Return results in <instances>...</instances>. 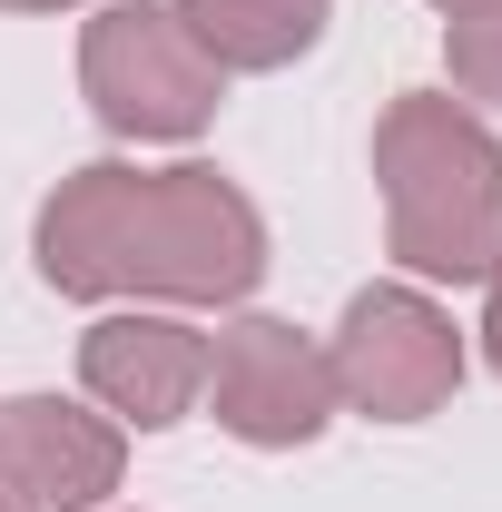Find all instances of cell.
I'll return each instance as SVG.
<instances>
[{
	"label": "cell",
	"instance_id": "cell-1",
	"mask_svg": "<svg viewBox=\"0 0 502 512\" xmlns=\"http://www.w3.org/2000/svg\"><path fill=\"white\" fill-rule=\"evenodd\" d=\"M30 266L79 306H247L266 276V217L207 158L128 168L89 158L30 217Z\"/></svg>",
	"mask_w": 502,
	"mask_h": 512
},
{
	"label": "cell",
	"instance_id": "cell-2",
	"mask_svg": "<svg viewBox=\"0 0 502 512\" xmlns=\"http://www.w3.org/2000/svg\"><path fill=\"white\" fill-rule=\"evenodd\" d=\"M384 256L414 286H493L502 276V138L453 89H394L375 119Z\"/></svg>",
	"mask_w": 502,
	"mask_h": 512
},
{
	"label": "cell",
	"instance_id": "cell-3",
	"mask_svg": "<svg viewBox=\"0 0 502 512\" xmlns=\"http://www.w3.org/2000/svg\"><path fill=\"white\" fill-rule=\"evenodd\" d=\"M79 99L99 109L109 138L178 148V138H197V128L217 119L227 69L197 50V30L168 0H109V10H89V30H79Z\"/></svg>",
	"mask_w": 502,
	"mask_h": 512
},
{
	"label": "cell",
	"instance_id": "cell-4",
	"mask_svg": "<svg viewBox=\"0 0 502 512\" xmlns=\"http://www.w3.org/2000/svg\"><path fill=\"white\" fill-rule=\"evenodd\" d=\"M325 375L345 414H375V424H424L453 404L463 384V325L443 316L424 286H365L335 335H325Z\"/></svg>",
	"mask_w": 502,
	"mask_h": 512
},
{
	"label": "cell",
	"instance_id": "cell-5",
	"mask_svg": "<svg viewBox=\"0 0 502 512\" xmlns=\"http://www.w3.org/2000/svg\"><path fill=\"white\" fill-rule=\"evenodd\" d=\"M217 434H237L256 453H296L335 424V375H325V345L286 316H237L207 335V394Z\"/></svg>",
	"mask_w": 502,
	"mask_h": 512
},
{
	"label": "cell",
	"instance_id": "cell-6",
	"mask_svg": "<svg viewBox=\"0 0 502 512\" xmlns=\"http://www.w3.org/2000/svg\"><path fill=\"white\" fill-rule=\"evenodd\" d=\"M79 384L109 424L168 434L207 394V325H188L178 306H109L79 335Z\"/></svg>",
	"mask_w": 502,
	"mask_h": 512
},
{
	"label": "cell",
	"instance_id": "cell-7",
	"mask_svg": "<svg viewBox=\"0 0 502 512\" xmlns=\"http://www.w3.org/2000/svg\"><path fill=\"white\" fill-rule=\"evenodd\" d=\"M0 473L40 512H99L128 483V424L79 394H0Z\"/></svg>",
	"mask_w": 502,
	"mask_h": 512
},
{
	"label": "cell",
	"instance_id": "cell-8",
	"mask_svg": "<svg viewBox=\"0 0 502 512\" xmlns=\"http://www.w3.org/2000/svg\"><path fill=\"white\" fill-rule=\"evenodd\" d=\"M168 10L197 30V50L227 79L237 69H296L335 20V0H168Z\"/></svg>",
	"mask_w": 502,
	"mask_h": 512
},
{
	"label": "cell",
	"instance_id": "cell-9",
	"mask_svg": "<svg viewBox=\"0 0 502 512\" xmlns=\"http://www.w3.org/2000/svg\"><path fill=\"white\" fill-rule=\"evenodd\" d=\"M443 69L473 119H502V0H473L443 20Z\"/></svg>",
	"mask_w": 502,
	"mask_h": 512
},
{
	"label": "cell",
	"instance_id": "cell-10",
	"mask_svg": "<svg viewBox=\"0 0 502 512\" xmlns=\"http://www.w3.org/2000/svg\"><path fill=\"white\" fill-rule=\"evenodd\" d=\"M473 335H483V365L502 375V276L483 286V325H473Z\"/></svg>",
	"mask_w": 502,
	"mask_h": 512
},
{
	"label": "cell",
	"instance_id": "cell-11",
	"mask_svg": "<svg viewBox=\"0 0 502 512\" xmlns=\"http://www.w3.org/2000/svg\"><path fill=\"white\" fill-rule=\"evenodd\" d=\"M0 512H40V503H30V493H20V483H10V473H0Z\"/></svg>",
	"mask_w": 502,
	"mask_h": 512
},
{
	"label": "cell",
	"instance_id": "cell-12",
	"mask_svg": "<svg viewBox=\"0 0 502 512\" xmlns=\"http://www.w3.org/2000/svg\"><path fill=\"white\" fill-rule=\"evenodd\" d=\"M0 10H79V0H0Z\"/></svg>",
	"mask_w": 502,
	"mask_h": 512
},
{
	"label": "cell",
	"instance_id": "cell-13",
	"mask_svg": "<svg viewBox=\"0 0 502 512\" xmlns=\"http://www.w3.org/2000/svg\"><path fill=\"white\" fill-rule=\"evenodd\" d=\"M434 10H443V20H453V10H473V0H434Z\"/></svg>",
	"mask_w": 502,
	"mask_h": 512
}]
</instances>
